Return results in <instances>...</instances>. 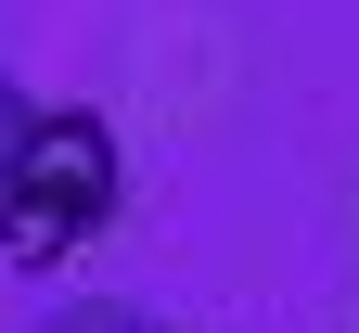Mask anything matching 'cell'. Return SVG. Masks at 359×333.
Instances as JSON below:
<instances>
[{"mask_svg": "<svg viewBox=\"0 0 359 333\" xmlns=\"http://www.w3.org/2000/svg\"><path fill=\"white\" fill-rule=\"evenodd\" d=\"M26 128H39V103H26V77H0V179H13V154H26Z\"/></svg>", "mask_w": 359, "mask_h": 333, "instance_id": "cell-3", "label": "cell"}, {"mask_svg": "<svg viewBox=\"0 0 359 333\" xmlns=\"http://www.w3.org/2000/svg\"><path fill=\"white\" fill-rule=\"evenodd\" d=\"M116 193H128L116 128L90 116V103H39L13 179H0V257H13V269H77L116 231Z\"/></svg>", "mask_w": 359, "mask_h": 333, "instance_id": "cell-1", "label": "cell"}, {"mask_svg": "<svg viewBox=\"0 0 359 333\" xmlns=\"http://www.w3.org/2000/svg\"><path fill=\"white\" fill-rule=\"evenodd\" d=\"M39 333H167L154 308H128V295H77V308H52Z\"/></svg>", "mask_w": 359, "mask_h": 333, "instance_id": "cell-2", "label": "cell"}]
</instances>
